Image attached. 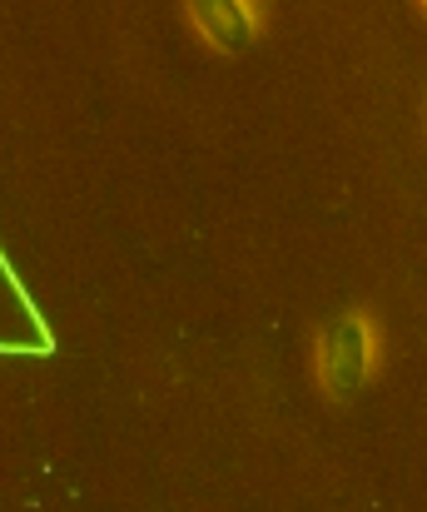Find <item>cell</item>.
Here are the masks:
<instances>
[{"label":"cell","instance_id":"cell-2","mask_svg":"<svg viewBox=\"0 0 427 512\" xmlns=\"http://www.w3.org/2000/svg\"><path fill=\"white\" fill-rule=\"evenodd\" d=\"M179 15H184L189 35L214 55H244L269 30V5L264 0H189Z\"/></svg>","mask_w":427,"mask_h":512},{"label":"cell","instance_id":"cell-3","mask_svg":"<svg viewBox=\"0 0 427 512\" xmlns=\"http://www.w3.org/2000/svg\"><path fill=\"white\" fill-rule=\"evenodd\" d=\"M418 10H423V15H427V0H418Z\"/></svg>","mask_w":427,"mask_h":512},{"label":"cell","instance_id":"cell-1","mask_svg":"<svg viewBox=\"0 0 427 512\" xmlns=\"http://www.w3.org/2000/svg\"><path fill=\"white\" fill-rule=\"evenodd\" d=\"M383 358H388L383 319L373 309H343L313 329V348H308L313 388L323 393V403L343 408L378 383Z\"/></svg>","mask_w":427,"mask_h":512},{"label":"cell","instance_id":"cell-4","mask_svg":"<svg viewBox=\"0 0 427 512\" xmlns=\"http://www.w3.org/2000/svg\"><path fill=\"white\" fill-rule=\"evenodd\" d=\"M423 125H427V120H423Z\"/></svg>","mask_w":427,"mask_h":512}]
</instances>
